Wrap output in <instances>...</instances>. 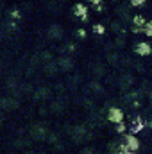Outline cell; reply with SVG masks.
I'll list each match as a JSON object with an SVG mask.
<instances>
[{
    "instance_id": "obj_1",
    "label": "cell",
    "mask_w": 152,
    "mask_h": 154,
    "mask_svg": "<svg viewBox=\"0 0 152 154\" xmlns=\"http://www.w3.org/2000/svg\"><path fill=\"white\" fill-rule=\"evenodd\" d=\"M47 134H48V131H47V127L43 124H34L31 127V136L34 140H43V138H47Z\"/></svg>"
},
{
    "instance_id": "obj_2",
    "label": "cell",
    "mask_w": 152,
    "mask_h": 154,
    "mask_svg": "<svg viewBox=\"0 0 152 154\" xmlns=\"http://www.w3.org/2000/svg\"><path fill=\"white\" fill-rule=\"evenodd\" d=\"M0 106H2L4 109H14V108L18 106V100L13 99V97H2V99H0Z\"/></svg>"
},
{
    "instance_id": "obj_3",
    "label": "cell",
    "mask_w": 152,
    "mask_h": 154,
    "mask_svg": "<svg viewBox=\"0 0 152 154\" xmlns=\"http://www.w3.org/2000/svg\"><path fill=\"white\" fill-rule=\"evenodd\" d=\"M125 147H127L129 151H136V149H140V142H138V138L132 136V134H127V136H125Z\"/></svg>"
},
{
    "instance_id": "obj_4",
    "label": "cell",
    "mask_w": 152,
    "mask_h": 154,
    "mask_svg": "<svg viewBox=\"0 0 152 154\" xmlns=\"http://www.w3.org/2000/svg\"><path fill=\"white\" fill-rule=\"evenodd\" d=\"M86 127H82V125H75L74 127V131H72V138L75 140V142H79V140H82V138H86Z\"/></svg>"
},
{
    "instance_id": "obj_5",
    "label": "cell",
    "mask_w": 152,
    "mask_h": 154,
    "mask_svg": "<svg viewBox=\"0 0 152 154\" xmlns=\"http://www.w3.org/2000/svg\"><path fill=\"white\" fill-rule=\"evenodd\" d=\"M108 118H109L111 122H116V124H118V122H122V120H123V113H122L118 108H111V109H109V113H108Z\"/></svg>"
},
{
    "instance_id": "obj_6",
    "label": "cell",
    "mask_w": 152,
    "mask_h": 154,
    "mask_svg": "<svg viewBox=\"0 0 152 154\" xmlns=\"http://www.w3.org/2000/svg\"><path fill=\"white\" fill-rule=\"evenodd\" d=\"M134 82V77L131 75L129 72L127 74H122V77H120V86L123 88V90H127V88H131V84Z\"/></svg>"
},
{
    "instance_id": "obj_7",
    "label": "cell",
    "mask_w": 152,
    "mask_h": 154,
    "mask_svg": "<svg viewBox=\"0 0 152 154\" xmlns=\"http://www.w3.org/2000/svg\"><path fill=\"white\" fill-rule=\"evenodd\" d=\"M61 34H63V27H61V25L54 23V25L48 27V36H50V38H61Z\"/></svg>"
},
{
    "instance_id": "obj_8",
    "label": "cell",
    "mask_w": 152,
    "mask_h": 154,
    "mask_svg": "<svg viewBox=\"0 0 152 154\" xmlns=\"http://www.w3.org/2000/svg\"><path fill=\"white\" fill-rule=\"evenodd\" d=\"M136 52L138 54H141V56H149L150 54V45L149 43H136Z\"/></svg>"
},
{
    "instance_id": "obj_9",
    "label": "cell",
    "mask_w": 152,
    "mask_h": 154,
    "mask_svg": "<svg viewBox=\"0 0 152 154\" xmlns=\"http://www.w3.org/2000/svg\"><path fill=\"white\" fill-rule=\"evenodd\" d=\"M57 65H59L61 70H70V68L74 66V61H72L70 57H65V56H63V57H59V63H57Z\"/></svg>"
},
{
    "instance_id": "obj_10",
    "label": "cell",
    "mask_w": 152,
    "mask_h": 154,
    "mask_svg": "<svg viewBox=\"0 0 152 154\" xmlns=\"http://www.w3.org/2000/svg\"><path fill=\"white\" fill-rule=\"evenodd\" d=\"M75 14L82 16V20H86V7H84V5H81V4H77V5H75Z\"/></svg>"
},
{
    "instance_id": "obj_11",
    "label": "cell",
    "mask_w": 152,
    "mask_h": 154,
    "mask_svg": "<svg viewBox=\"0 0 152 154\" xmlns=\"http://www.w3.org/2000/svg\"><path fill=\"white\" fill-rule=\"evenodd\" d=\"M118 59H120V56H118V54H108V61H109V63H111V65H116V61H118Z\"/></svg>"
},
{
    "instance_id": "obj_12",
    "label": "cell",
    "mask_w": 152,
    "mask_h": 154,
    "mask_svg": "<svg viewBox=\"0 0 152 154\" xmlns=\"http://www.w3.org/2000/svg\"><path fill=\"white\" fill-rule=\"evenodd\" d=\"M132 20H134L136 25H143V23H145V18H143V16H134Z\"/></svg>"
},
{
    "instance_id": "obj_13",
    "label": "cell",
    "mask_w": 152,
    "mask_h": 154,
    "mask_svg": "<svg viewBox=\"0 0 152 154\" xmlns=\"http://www.w3.org/2000/svg\"><path fill=\"white\" fill-rule=\"evenodd\" d=\"M145 36H152V25L149 22L145 23Z\"/></svg>"
},
{
    "instance_id": "obj_14",
    "label": "cell",
    "mask_w": 152,
    "mask_h": 154,
    "mask_svg": "<svg viewBox=\"0 0 152 154\" xmlns=\"http://www.w3.org/2000/svg\"><path fill=\"white\" fill-rule=\"evenodd\" d=\"M116 131H118V133H123V131H125V125H123V122H118V125H116Z\"/></svg>"
},
{
    "instance_id": "obj_15",
    "label": "cell",
    "mask_w": 152,
    "mask_h": 154,
    "mask_svg": "<svg viewBox=\"0 0 152 154\" xmlns=\"http://www.w3.org/2000/svg\"><path fill=\"white\" fill-rule=\"evenodd\" d=\"M145 0H131V5H143Z\"/></svg>"
},
{
    "instance_id": "obj_16",
    "label": "cell",
    "mask_w": 152,
    "mask_h": 154,
    "mask_svg": "<svg viewBox=\"0 0 152 154\" xmlns=\"http://www.w3.org/2000/svg\"><path fill=\"white\" fill-rule=\"evenodd\" d=\"M82 154H95V149H91V147H86V149H82Z\"/></svg>"
},
{
    "instance_id": "obj_17",
    "label": "cell",
    "mask_w": 152,
    "mask_h": 154,
    "mask_svg": "<svg viewBox=\"0 0 152 154\" xmlns=\"http://www.w3.org/2000/svg\"><path fill=\"white\" fill-rule=\"evenodd\" d=\"M11 14H13L14 18H20V11H18V9H13V11H11Z\"/></svg>"
},
{
    "instance_id": "obj_18",
    "label": "cell",
    "mask_w": 152,
    "mask_h": 154,
    "mask_svg": "<svg viewBox=\"0 0 152 154\" xmlns=\"http://www.w3.org/2000/svg\"><path fill=\"white\" fill-rule=\"evenodd\" d=\"M93 29H95V31H97V32H104V27H102V25H95V27H93Z\"/></svg>"
},
{
    "instance_id": "obj_19",
    "label": "cell",
    "mask_w": 152,
    "mask_h": 154,
    "mask_svg": "<svg viewBox=\"0 0 152 154\" xmlns=\"http://www.w3.org/2000/svg\"><path fill=\"white\" fill-rule=\"evenodd\" d=\"M91 2H93V4H100V0H91Z\"/></svg>"
},
{
    "instance_id": "obj_20",
    "label": "cell",
    "mask_w": 152,
    "mask_h": 154,
    "mask_svg": "<svg viewBox=\"0 0 152 154\" xmlns=\"http://www.w3.org/2000/svg\"><path fill=\"white\" fill-rule=\"evenodd\" d=\"M0 124H2V115H0Z\"/></svg>"
},
{
    "instance_id": "obj_21",
    "label": "cell",
    "mask_w": 152,
    "mask_h": 154,
    "mask_svg": "<svg viewBox=\"0 0 152 154\" xmlns=\"http://www.w3.org/2000/svg\"><path fill=\"white\" fill-rule=\"evenodd\" d=\"M9 154H18V152H9Z\"/></svg>"
}]
</instances>
